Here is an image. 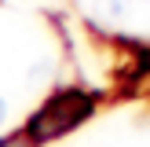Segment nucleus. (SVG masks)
<instances>
[{
  "label": "nucleus",
  "mask_w": 150,
  "mask_h": 147,
  "mask_svg": "<svg viewBox=\"0 0 150 147\" xmlns=\"http://www.w3.org/2000/svg\"><path fill=\"white\" fill-rule=\"evenodd\" d=\"M92 110H95V99L88 92H81V88L59 92V96H51V99L29 118V125H26L22 136H26L29 143H48V140H55V136H62V132L77 129Z\"/></svg>",
  "instance_id": "obj_1"
},
{
  "label": "nucleus",
  "mask_w": 150,
  "mask_h": 147,
  "mask_svg": "<svg viewBox=\"0 0 150 147\" xmlns=\"http://www.w3.org/2000/svg\"><path fill=\"white\" fill-rule=\"evenodd\" d=\"M0 147H29V140L26 136H7V140H0Z\"/></svg>",
  "instance_id": "obj_2"
},
{
  "label": "nucleus",
  "mask_w": 150,
  "mask_h": 147,
  "mask_svg": "<svg viewBox=\"0 0 150 147\" xmlns=\"http://www.w3.org/2000/svg\"><path fill=\"white\" fill-rule=\"evenodd\" d=\"M4 114H7V107H4V99H0V125H4Z\"/></svg>",
  "instance_id": "obj_3"
}]
</instances>
